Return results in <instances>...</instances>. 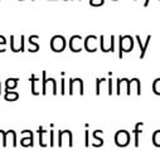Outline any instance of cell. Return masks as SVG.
I'll list each match as a JSON object with an SVG mask.
<instances>
[{"label": "cell", "mask_w": 160, "mask_h": 150, "mask_svg": "<svg viewBox=\"0 0 160 150\" xmlns=\"http://www.w3.org/2000/svg\"><path fill=\"white\" fill-rule=\"evenodd\" d=\"M5 98L8 100V101H14V100H17L18 98V95L17 93H7V96H5Z\"/></svg>", "instance_id": "obj_7"}, {"label": "cell", "mask_w": 160, "mask_h": 150, "mask_svg": "<svg viewBox=\"0 0 160 150\" xmlns=\"http://www.w3.org/2000/svg\"><path fill=\"white\" fill-rule=\"evenodd\" d=\"M136 39H138L139 44L141 46V41H140V38H139V37H136ZM149 39H150V37H148V41H149ZM148 43H149V42H146V44L144 46V48L141 47V48H142V49H141V57H144V54H145V49H146V47H148Z\"/></svg>", "instance_id": "obj_6"}, {"label": "cell", "mask_w": 160, "mask_h": 150, "mask_svg": "<svg viewBox=\"0 0 160 150\" xmlns=\"http://www.w3.org/2000/svg\"><path fill=\"white\" fill-rule=\"evenodd\" d=\"M15 86H17V80L12 78V80H8V81H7V87H8V90H9V88H13V87H15Z\"/></svg>", "instance_id": "obj_5"}, {"label": "cell", "mask_w": 160, "mask_h": 150, "mask_svg": "<svg viewBox=\"0 0 160 150\" xmlns=\"http://www.w3.org/2000/svg\"><path fill=\"white\" fill-rule=\"evenodd\" d=\"M69 46H71V49L73 52H79L81 51V37H78V35L72 37Z\"/></svg>", "instance_id": "obj_3"}, {"label": "cell", "mask_w": 160, "mask_h": 150, "mask_svg": "<svg viewBox=\"0 0 160 150\" xmlns=\"http://www.w3.org/2000/svg\"><path fill=\"white\" fill-rule=\"evenodd\" d=\"M120 48L121 51H125V52H130L131 48H132V39L131 37H121L120 38Z\"/></svg>", "instance_id": "obj_2"}, {"label": "cell", "mask_w": 160, "mask_h": 150, "mask_svg": "<svg viewBox=\"0 0 160 150\" xmlns=\"http://www.w3.org/2000/svg\"><path fill=\"white\" fill-rule=\"evenodd\" d=\"M90 4L92 7H100L103 4V0H90Z\"/></svg>", "instance_id": "obj_8"}, {"label": "cell", "mask_w": 160, "mask_h": 150, "mask_svg": "<svg viewBox=\"0 0 160 150\" xmlns=\"http://www.w3.org/2000/svg\"><path fill=\"white\" fill-rule=\"evenodd\" d=\"M152 90H154V92H155L156 95H160V78L156 80V81L154 82V85H152Z\"/></svg>", "instance_id": "obj_4"}, {"label": "cell", "mask_w": 160, "mask_h": 150, "mask_svg": "<svg viewBox=\"0 0 160 150\" xmlns=\"http://www.w3.org/2000/svg\"><path fill=\"white\" fill-rule=\"evenodd\" d=\"M51 47L54 52H62L66 47V41L62 35H56L52 38V42H51Z\"/></svg>", "instance_id": "obj_1"}, {"label": "cell", "mask_w": 160, "mask_h": 150, "mask_svg": "<svg viewBox=\"0 0 160 150\" xmlns=\"http://www.w3.org/2000/svg\"><path fill=\"white\" fill-rule=\"evenodd\" d=\"M149 2H150V0H145V3H144V7H148V5H149Z\"/></svg>", "instance_id": "obj_9"}]
</instances>
